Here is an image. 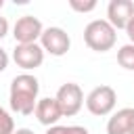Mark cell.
Here are the masks:
<instances>
[{"label":"cell","instance_id":"obj_9","mask_svg":"<svg viewBox=\"0 0 134 134\" xmlns=\"http://www.w3.org/2000/svg\"><path fill=\"white\" fill-rule=\"evenodd\" d=\"M34 115H36V119H38L42 126H46V128L57 126V124H59V119L63 117L61 107H59V103L54 100V96H44V98H38L36 109H34Z\"/></svg>","mask_w":134,"mask_h":134},{"label":"cell","instance_id":"obj_2","mask_svg":"<svg viewBox=\"0 0 134 134\" xmlns=\"http://www.w3.org/2000/svg\"><path fill=\"white\" fill-rule=\"evenodd\" d=\"M84 42L94 52H107L117 42V31L109 25L107 19H92L84 27Z\"/></svg>","mask_w":134,"mask_h":134},{"label":"cell","instance_id":"obj_1","mask_svg":"<svg viewBox=\"0 0 134 134\" xmlns=\"http://www.w3.org/2000/svg\"><path fill=\"white\" fill-rule=\"evenodd\" d=\"M40 82L34 73H19L13 77L8 88V105L19 115H31L38 103Z\"/></svg>","mask_w":134,"mask_h":134},{"label":"cell","instance_id":"obj_6","mask_svg":"<svg viewBox=\"0 0 134 134\" xmlns=\"http://www.w3.org/2000/svg\"><path fill=\"white\" fill-rule=\"evenodd\" d=\"M42 31H44V25L34 15H23L13 25V38L17 44H38Z\"/></svg>","mask_w":134,"mask_h":134},{"label":"cell","instance_id":"obj_16","mask_svg":"<svg viewBox=\"0 0 134 134\" xmlns=\"http://www.w3.org/2000/svg\"><path fill=\"white\" fill-rule=\"evenodd\" d=\"M124 31H126V36H128V42L134 44V17L128 21V25L124 27Z\"/></svg>","mask_w":134,"mask_h":134},{"label":"cell","instance_id":"obj_15","mask_svg":"<svg viewBox=\"0 0 134 134\" xmlns=\"http://www.w3.org/2000/svg\"><path fill=\"white\" fill-rule=\"evenodd\" d=\"M8 61H10V57H8V52L0 46V73L2 71H6V67H8Z\"/></svg>","mask_w":134,"mask_h":134},{"label":"cell","instance_id":"obj_14","mask_svg":"<svg viewBox=\"0 0 134 134\" xmlns=\"http://www.w3.org/2000/svg\"><path fill=\"white\" fill-rule=\"evenodd\" d=\"M69 8L75 13H92L96 8V0H69Z\"/></svg>","mask_w":134,"mask_h":134},{"label":"cell","instance_id":"obj_18","mask_svg":"<svg viewBox=\"0 0 134 134\" xmlns=\"http://www.w3.org/2000/svg\"><path fill=\"white\" fill-rule=\"evenodd\" d=\"M13 134H36L34 130H29V128H17Z\"/></svg>","mask_w":134,"mask_h":134},{"label":"cell","instance_id":"obj_13","mask_svg":"<svg viewBox=\"0 0 134 134\" xmlns=\"http://www.w3.org/2000/svg\"><path fill=\"white\" fill-rule=\"evenodd\" d=\"M15 132V119L13 115L0 105V134H13Z\"/></svg>","mask_w":134,"mask_h":134},{"label":"cell","instance_id":"obj_10","mask_svg":"<svg viewBox=\"0 0 134 134\" xmlns=\"http://www.w3.org/2000/svg\"><path fill=\"white\" fill-rule=\"evenodd\" d=\"M132 121H134V109L132 107L117 109L107 119V134H128Z\"/></svg>","mask_w":134,"mask_h":134},{"label":"cell","instance_id":"obj_12","mask_svg":"<svg viewBox=\"0 0 134 134\" xmlns=\"http://www.w3.org/2000/svg\"><path fill=\"white\" fill-rule=\"evenodd\" d=\"M44 134H90L88 128L84 126H50Z\"/></svg>","mask_w":134,"mask_h":134},{"label":"cell","instance_id":"obj_5","mask_svg":"<svg viewBox=\"0 0 134 134\" xmlns=\"http://www.w3.org/2000/svg\"><path fill=\"white\" fill-rule=\"evenodd\" d=\"M38 44L42 46L44 54L48 52L50 57H63L71 48V38L63 27H44Z\"/></svg>","mask_w":134,"mask_h":134},{"label":"cell","instance_id":"obj_8","mask_svg":"<svg viewBox=\"0 0 134 134\" xmlns=\"http://www.w3.org/2000/svg\"><path fill=\"white\" fill-rule=\"evenodd\" d=\"M132 17H134V2L132 0H111L107 4V21L115 31L124 29Z\"/></svg>","mask_w":134,"mask_h":134},{"label":"cell","instance_id":"obj_11","mask_svg":"<svg viewBox=\"0 0 134 134\" xmlns=\"http://www.w3.org/2000/svg\"><path fill=\"white\" fill-rule=\"evenodd\" d=\"M117 63L124 67V69H128V71H134V44H124V46H119V50H117Z\"/></svg>","mask_w":134,"mask_h":134},{"label":"cell","instance_id":"obj_4","mask_svg":"<svg viewBox=\"0 0 134 134\" xmlns=\"http://www.w3.org/2000/svg\"><path fill=\"white\" fill-rule=\"evenodd\" d=\"M54 100L59 103L63 117H73V115H77L80 109L84 107V92H82L80 84L67 82V84H63V86L57 90Z\"/></svg>","mask_w":134,"mask_h":134},{"label":"cell","instance_id":"obj_7","mask_svg":"<svg viewBox=\"0 0 134 134\" xmlns=\"http://www.w3.org/2000/svg\"><path fill=\"white\" fill-rule=\"evenodd\" d=\"M13 61L23 69V73H29L44 63V50L40 44H17L13 50Z\"/></svg>","mask_w":134,"mask_h":134},{"label":"cell","instance_id":"obj_19","mask_svg":"<svg viewBox=\"0 0 134 134\" xmlns=\"http://www.w3.org/2000/svg\"><path fill=\"white\" fill-rule=\"evenodd\" d=\"M128 134H134V121H132V126H130V132Z\"/></svg>","mask_w":134,"mask_h":134},{"label":"cell","instance_id":"obj_3","mask_svg":"<svg viewBox=\"0 0 134 134\" xmlns=\"http://www.w3.org/2000/svg\"><path fill=\"white\" fill-rule=\"evenodd\" d=\"M115 103H117V92H115L111 86H107V84L92 88V90L88 92V96L84 98L86 109H88L92 115H96V117L111 115L113 109H115Z\"/></svg>","mask_w":134,"mask_h":134},{"label":"cell","instance_id":"obj_17","mask_svg":"<svg viewBox=\"0 0 134 134\" xmlns=\"http://www.w3.org/2000/svg\"><path fill=\"white\" fill-rule=\"evenodd\" d=\"M6 34H8V19L0 15V40H2Z\"/></svg>","mask_w":134,"mask_h":134},{"label":"cell","instance_id":"obj_20","mask_svg":"<svg viewBox=\"0 0 134 134\" xmlns=\"http://www.w3.org/2000/svg\"><path fill=\"white\" fill-rule=\"evenodd\" d=\"M2 6H4V0H0V10H2Z\"/></svg>","mask_w":134,"mask_h":134}]
</instances>
